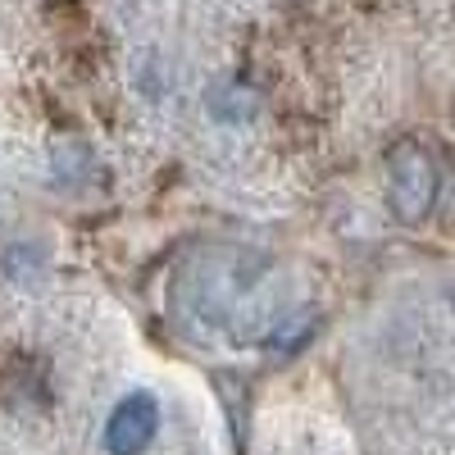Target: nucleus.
<instances>
[{
    "instance_id": "f03ea898",
    "label": "nucleus",
    "mask_w": 455,
    "mask_h": 455,
    "mask_svg": "<svg viewBox=\"0 0 455 455\" xmlns=\"http://www.w3.org/2000/svg\"><path fill=\"white\" fill-rule=\"evenodd\" d=\"M156 428H160L156 396L132 392L114 405V414L105 419V451L109 455H141L150 446V437H156Z\"/></svg>"
},
{
    "instance_id": "f257e3e1",
    "label": "nucleus",
    "mask_w": 455,
    "mask_h": 455,
    "mask_svg": "<svg viewBox=\"0 0 455 455\" xmlns=\"http://www.w3.org/2000/svg\"><path fill=\"white\" fill-rule=\"evenodd\" d=\"M387 196L396 219L419 223L437 205V164L419 141H401L387 156Z\"/></svg>"
}]
</instances>
